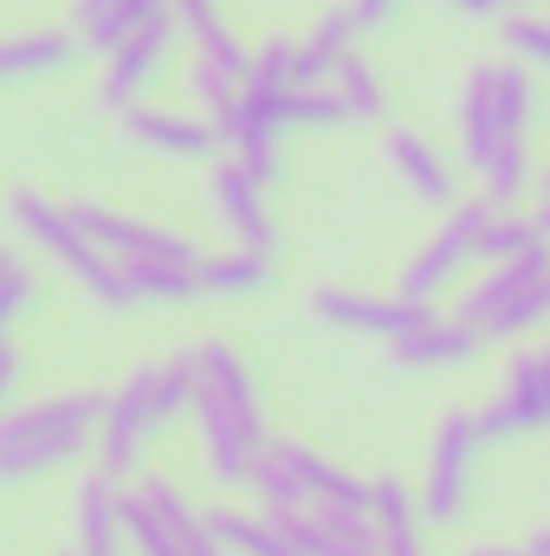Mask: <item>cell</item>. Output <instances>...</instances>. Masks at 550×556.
<instances>
[{"mask_svg": "<svg viewBox=\"0 0 550 556\" xmlns=\"http://www.w3.org/2000/svg\"><path fill=\"white\" fill-rule=\"evenodd\" d=\"M188 415H195V446H201L208 479L247 492L273 433H266V408H260V376L227 337L195 343V408Z\"/></svg>", "mask_w": 550, "mask_h": 556, "instance_id": "obj_1", "label": "cell"}, {"mask_svg": "<svg viewBox=\"0 0 550 556\" xmlns=\"http://www.w3.org/2000/svg\"><path fill=\"white\" fill-rule=\"evenodd\" d=\"M104 415H111L104 389H59V395H39L26 408H7L0 415V479L26 485L78 453H98Z\"/></svg>", "mask_w": 550, "mask_h": 556, "instance_id": "obj_2", "label": "cell"}, {"mask_svg": "<svg viewBox=\"0 0 550 556\" xmlns=\"http://www.w3.org/2000/svg\"><path fill=\"white\" fill-rule=\"evenodd\" d=\"M7 227H13L20 247H33L46 266H59V273L91 298V304H104V311H130V304H142L137 285H130V273H124V260H111V253L78 227L72 201L52 207L46 194L13 188V194H7Z\"/></svg>", "mask_w": 550, "mask_h": 556, "instance_id": "obj_3", "label": "cell"}, {"mask_svg": "<svg viewBox=\"0 0 550 556\" xmlns=\"http://www.w3.org/2000/svg\"><path fill=\"white\" fill-rule=\"evenodd\" d=\"M188 408H195V350L130 369V382L111 395V415H104V433H98V466L117 472V479H137L149 440Z\"/></svg>", "mask_w": 550, "mask_h": 556, "instance_id": "obj_4", "label": "cell"}, {"mask_svg": "<svg viewBox=\"0 0 550 556\" xmlns=\"http://www.w3.org/2000/svg\"><path fill=\"white\" fill-rule=\"evenodd\" d=\"M532 117H538L532 65H518V59H479V65H466L453 124H460V155H466L473 175H479L505 142H525Z\"/></svg>", "mask_w": 550, "mask_h": 556, "instance_id": "obj_5", "label": "cell"}, {"mask_svg": "<svg viewBox=\"0 0 550 556\" xmlns=\"http://www.w3.org/2000/svg\"><path fill=\"white\" fill-rule=\"evenodd\" d=\"M460 330H473L479 343H518L532 337L538 324H550V247L532 260H505V266H486L473 285H460L453 311H447Z\"/></svg>", "mask_w": 550, "mask_h": 556, "instance_id": "obj_6", "label": "cell"}, {"mask_svg": "<svg viewBox=\"0 0 550 556\" xmlns=\"http://www.w3.org/2000/svg\"><path fill=\"white\" fill-rule=\"evenodd\" d=\"M486 220H492V201H479V194L460 201V207H447L440 227L427 233V247L402 266L396 291L414 298V304H440L453 285H466V266H479V233H486Z\"/></svg>", "mask_w": 550, "mask_h": 556, "instance_id": "obj_7", "label": "cell"}, {"mask_svg": "<svg viewBox=\"0 0 550 556\" xmlns=\"http://www.w3.org/2000/svg\"><path fill=\"white\" fill-rule=\"evenodd\" d=\"M479 446H486V427L479 415L453 408L434 427V446H427V479H421V511L427 525H460L466 505H473V466H479Z\"/></svg>", "mask_w": 550, "mask_h": 556, "instance_id": "obj_8", "label": "cell"}, {"mask_svg": "<svg viewBox=\"0 0 550 556\" xmlns=\"http://www.w3.org/2000/svg\"><path fill=\"white\" fill-rule=\"evenodd\" d=\"M175 46H182V20L175 13H155L149 26H137L124 46H111L104 59H98V111H137L142 91L168 72V59H175Z\"/></svg>", "mask_w": 550, "mask_h": 556, "instance_id": "obj_9", "label": "cell"}, {"mask_svg": "<svg viewBox=\"0 0 550 556\" xmlns=\"http://www.w3.org/2000/svg\"><path fill=\"white\" fill-rule=\"evenodd\" d=\"M124 531H130V556H188V538L201 531V511L182 498L175 479L137 472L124 492Z\"/></svg>", "mask_w": 550, "mask_h": 556, "instance_id": "obj_10", "label": "cell"}, {"mask_svg": "<svg viewBox=\"0 0 550 556\" xmlns=\"http://www.w3.org/2000/svg\"><path fill=\"white\" fill-rule=\"evenodd\" d=\"M72 214H78V227H85L111 260H124V266H142V260H162V266H208V253H201L188 233L155 227V220H142V214H117V207H104V201H72Z\"/></svg>", "mask_w": 550, "mask_h": 556, "instance_id": "obj_11", "label": "cell"}, {"mask_svg": "<svg viewBox=\"0 0 550 556\" xmlns=\"http://www.w3.org/2000/svg\"><path fill=\"white\" fill-rule=\"evenodd\" d=\"M214 130H221V149L240 162V168H253L260 181H273L278 175V142L291 130V91H240L221 117H214Z\"/></svg>", "mask_w": 550, "mask_h": 556, "instance_id": "obj_12", "label": "cell"}, {"mask_svg": "<svg viewBox=\"0 0 550 556\" xmlns=\"http://www.w3.org/2000/svg\"><path fill=\"white\" fill-rule=\"evenodd\" d=\"M311 317L317 324H330V330H343V337H383V343H396V337H409L421 324H434L440 311L434 304H414V298H370V291H350V285H317L311 291Z\"/></svg>", "mask_w": 550, "mask_h": 556, "instance_id": "obj_13", "label": "cell"}, {"mask_svg": "<svg viewBox=\"0 0 550 556\" xmlns=\"http://www.w3.org/2000/svg\"><path fill=\"white\" fill-rule=\"evenodd\" d=\"M479 427H486V440H525V433L550 427V350L512 356L499 395L479 408Z\"/></svg>", "mask_w": 550, "mask_h": 556, "instance_id": "obj_14", "label": "cell"}, {"mask_svg": "<svg viewBox=\"0 0 550 556\" xmlns=\"http://www.w3.org/2000/svg\"><path fill=\"white\" fill-rule=\"evenodd\" d=\"M266 181L253 168H240L234 155L208 162V214L221 220V233L247 253H273V214H266Z\"/></svg>", "mask_w": 550, "mask_h": 556, "instance_id": "obj_15", "label": "cell"}, {"mask_svg": "<svg viewBox=\"0 0 550 556\" xmlns=\"http://www.w3.org/2000/svg\"><path fill=\"white\" fill-rule=\"evenodd\" d=\"M124 492L130 479L91 466L72 492V531H78V551L85 556H124L130 551V531H124Z\"/></svg>", "mask_w": 550, "mask_h": 556, "instance_id": "obj_16", "label": "cell"}, {"mask_svg": "<svg viewBox=\"0 0 550 556\" xmlns=\"http://www.w3.org/2000/svg\"><path fill=\"white\" fill-rule=\"evenodd\" d=\"M124 137L137 142V149L175 155V162H208V155L221 149L214 117H195V111H162V104H137V111H124Z\"/></svg>", "mask_w": 550, "mask_h": 556, "instance_id": "obj_17", "label": "cell"}, {"mask_svg": "<svg viewBox=\"0 0 550 556\" xmlns=\"http://www.w3.org/2000/svg\"><path fill=\"white\" fill-rule=\"evenodd\" d=\"M383 155H389L396 181L409 188L421 207H460V175H453V162L421 137V130H402V124H396L389 142H383Z\"/></svg>", "mask_w": 550, "mask_h": 556, "instance_id": "obj_18", "label": "cell"}, {"mask_svg": "<svg viewBox=\"0 0 550 556\" xmlns=\"http://www.w3.org/2000/svg\"><path fill=\"white\" fill-rule=\"evenodd\" d=\"M85 39L72 26H26L0 46V78L7 85H39V78H65L78 65Z\"/></svg>", "mask_w": 550, "mask_h": 556, "instance_id": "obj_19", "label": "cell"}, {"mask_svg": "<svg viewBox=\"0 0 550 556\" xmlns=\"http://www.w3.org/2000/svg\"><path fill=\"white\" fill-rule=\"evenodd\" d=\"M304 556H383L376 538V518L370 511H298V518H278Z\"/></svg>", "mask_w": 550, "mask_h": 556, "instance_id": "obj_20", "label": "cell"}, {"mask_svg": "<svg viewBox=\"0 0 550 556\" xmlns=\"http://www.w3.org/2000/svg\"><path fill=\"white\" fill-rule=\"evenodd\" d=\"M370 518H376L383 556H427V538H421L427 511H421V492L409 479H396V472L370 479Z\"/></svg>", "mask_w": 550, "mask_h": 556, "instance_id": "obj_21", "label": "cell"}, {"mask_svg": "<svg viewBox=\"0 0 550 556\" xmlns=\"http://www.w3.org/2000/svg\"><path fill=\"white\" fill-rule=\"evenodd\" d=\"M155 13H175V0H72V33L85 39V52H111V46H124L137 26H149Z\"/></svg>", "mask_w": 550, "mask_h": 556, "instance_id": "obj_22", "label": "cell"}, {"mask_svg": "<svg viewBox=\"0 0 550 556\" xmlns=\"http://www.w3.org/2000/svg\"><path fill=\"white\" fill-rule=\"evenodd\" d=\"M357 39H363V26H357V13H350V7L317 13V20L298 33V85H330V78H337V65H343V59H357Z\"/></svg>", "mask_w": 550, "mask_h": 556, "instance_id": "obj_23", "label": "cell"}, {"mask_svg": "<svg viewBox=\"0 0 550 556\" xmlns=\"http://www.w3.org/2000/svg\"><path fill=\"white\" fill-rule=\"evenodd\" d=\"M247 492H253V505H260L266 518H298V511H311V485H304V472H298V459H291V440H285V433H273V446L260 453V466H253Z\"/></svg>", "mask_w": 550, "mask_h": 556, "instance_id": "obj_24", "label": "cell"}, {"mask_svg": "<svg viewBox=\"0 0 550 556\" xmlns=\"http://www.w3.org/2000/svg\"><path fill=\"white\" fill-rule=\"evenodd\" d=\"M208 531L227 544L234 556H304L298 538L266 518V511H240V505H208Z\"/></svg>", "mask_w": 550, "mask_h": 556, "instance_id": "obj_25", "label": "cell"}, {"mask_svg": "<svg viewBox=\"0 0 550 556\" xmlns=\"http://www.w3.org/2000/svg\"><path fill=\"white\" fill-rule=\"evenodd\" d=\"M389 356H396L402 369H460V363L479 356V337L460 330L453 317H434V324H421V330H409V337H396Z\"/></svg>", "mask_w": 550, "mask_h": 556, "instance_id": "obj_26", "label": "cell"}, {"mask_svg": "<svg viewBox=\"0 0 550 556\" xmlns=\"http://www.w3.org/2000/svg\"><path fill=\"white\" fill-rule=\"evenodd\" d=\"M545 227H538V214H518V207H492V220H486V233H479V260L486 266H505V260H532V253H545Z\"/></svg>", "mask_w": 550, "mask_h": 556, "instance_id": "obj_27", "label": "cell"}, {"mask_svg": "<svg viewBox=\"0 0 550 556\" xmlns=\"http://www.w3.org/2000/svg\"><path fill=\"white\" fill-rule=\"evenodd\" d=\"M201 278H208V298H253V291L273 285V253H247V247L214 253L201 266Z\"/></svg>", "mask_w": 550, "mask_h": 556, "instance_id": "obj_28", "label": "cell"}, {"mask_svg": "<svg viewBox=\"0 0 550 556\" xmlns=\"http://www.w3.org/2000/svg\"><path fill=\"white\" fill-rule=\"evenodd\" d=\"M130 285H137L142 304H195V298H208V278L201 266H162V260H142V266H124Z\"/></svg>", "mask_w": 550, "mask_h": 556, "instance_id": "obj_29", "label": "cell"}, {"mask_svg": "<svg viewBox=\"0 0 550 556\" xmlns=\"http://www.w3.org/2000/svg\"><path fill=\"white\" fill-rule=\"evenodd\" d=\"M330 85L343 91V104H350V117H357V124H383V117H389V85H383V72H376L363 52H357V59H343Z\"/></svg>", "mask_w": 550, "mask_h": 556, "instance_id": "obj_30", "label": "cell"}, {"mask_svg": "<svg viewBox=\"0 0 550 556\" xmlns=\"http://www.w3.org/2000/svg\"><path fill=\"white\" fill-rule=\"evenodd\" d=\"M538 181V168H532V149L525 142H505L486 168H479V201H492V207H518V194Z\"/></svg>", "mask_w": 550, "mask_h": 556, "instance_id": "obj_31", "label": "cell"}, {"mask_svg": "<svg viewBox=\"0 0 550 556\" xmlns=\"http://www.w3.org/2000/svg\"><path fill=\"white\" fill-rule=\"evenodd\" d=\"M499 46H505V59H518L532 72H550V7L545 13H532V7L505 13L499 20Z\"/></svg>", "mask_w": 550, "mask_h": 556, "instance_id": "obj_32", "label": "cell"}, {"mask_svg": "<svg viewBox=\"0 0 550 556\" xmlns=\"http://www.w3.org/2000/svg\"><path fill=\"white\" fill-rule=\"evenodd\" d=\"M350 104L337 85H298L291 91V130H350Z\"/></svg>", "mask_w": 550, "mask_h": 556, "instance_id": "obj_33", "label": "cell"}, {"mask_svg": "<svg viewBox=\"0 0 550 556\" xmlns=\"http://www.w3.org/2000/svg\"><path fill=\"white\" fill-rule=\"evenodd\" d=\"M33 291H39V278H33V266H26V253L7 247V253H0V324H7V330L26 317Z\"/></svg>", "mask_w": 550, "mask_h": 556, "instance_id": "obj_34", "label": "cell"}, {"mask_svg": "<svg viewBox=\"0 0 550 556\" xmlns=\"http://www.w3.org/2000/svg\"><path fill=\"white\" fill-rule=\"evenodd\" d=\"M396 7H402V0H350V13H357V26H363V33L389 26V20H396Z\"/></svg>", "mask_w": 550, "mask_h": 556, "instance_id": "obj_35", "label": "cell"}, {"mask_svg": "<svg viewBox=\"0 0 550 556\" xmlns=\"http://www.w3.org/2000/svg\"><path fill=\"white\" fill-rule=\"evenodd\" d=\"M20 376H26V356H20V343L7 337V343H0V395H13Z\"/></svg>", "mask_w": 550, "mask_h": 556, "instance_id": "obj_36", "label": "cell"}, {"mask_svg": "<svg viewBox=\"0 0 550 556\" xmlns=\"http://www.w3.org/2000/svg\"><path fill=\"white\" fill-rule=\"evenodd\" d=\"M532 214H538V227H545V240H550V168H538V207Z\"/></svg>", "mask_w": 550, "mask_h": 556, "instance_id": "obj_37", "label": "cell"}, {"mask_svg": "<svg viewBox=\"0 0 550 556\" xmlns=\"http://www.w3.org/2000/svg\"><path fill=\"white\" fill-rule=\"evenodd\" d=\"M453 13H466V20H492L499 13V0H447Z\"/></svg>", "mask_w": 550, "mask_h": 556, "instance_id": "obj_38", "label": "cell"}, {"mask_svg": "<svg viewBox=\"0 0 550 556\" xmlns=\"http://www.w3.org/2000/svg\"><path fill=\"white\" fill-rule=\"evenodd\" d=\"M466 556H532V544H473Z\"/></svg>", "mask_w": 550, "mask_h": 556, "instance_id": "obj_39", "label": "cell"}, {"mask_svg": "<svg viewBox=\"0 0 550 556\" xmlns=\"http://www.w3.org/2000/svg\"><path fill=\"white\" fill-rule=\"evenodd\" d=\"M525 544H532V556H550V525H545V531H532Z\"/></svg>", "mask_w": 550, "mask_h": 556, "instance_id": "obj_40", "label": "cell"}, {"mask_svg": "<svg viewBox=\"0 0 550 556\" xmlns=\"http://www.w3.org/2000/svg\"><path fill=\"white\" fill-rule=\"evenodd\" d=\"M518 7H532V0H499V13H518Z\"/></svg>", "mask_w": 550, "mask_h": 556, "instance_id": "obj_41", "label": "cell"}, {"mask_svg": "<svg viewBox=\"0 0 550 556\" xmlns=\"http://www.w3.org/2000/svg\"><path fill=\"white\" fill-rule=\"evenodd\" d=\"M59 556H85V551H59Z\"/></svg>", "mask_w": 550, "mask_h": 556, "instance_id": "obj_42", "label": "cell"}]
</instances>
